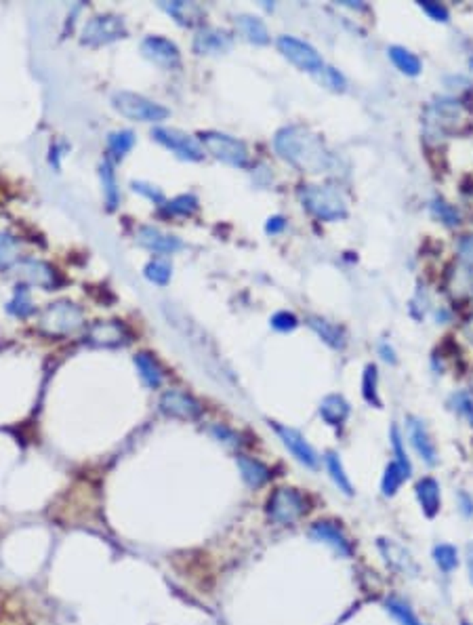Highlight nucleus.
Here are the masks:
<instances>
[{
    "mask_svg": "<svg viewBox=\"0 0 473 625\" xmlns=\"http://www.w3.org/2000/svg\"><path fill=\"white\" fill-rule=\"evenodd\" d=\"M308 325H310L312 331H315V335L326 346H330L332 350H343L345 348V333H343L341 327H337V325H332V322H328L324 318H317V316L308 318Z\"/></svg>",
    "mask_w": 473,
    "mask_h": 625,
    "instance_id": "nucleus-24",
    "label": "nucleus"
},
{
    "mask_svg": "<svg viewBox=\"0 0 473 625\" xmlns=\"http://www.w3.org/2000/svg\"><path fill=\"white\" fill-rule=\"evenodd\" d=\"M433 558H436V564L444 571V573H450L452 568H457L459 564V556H457V549L452 545H436L433 549Z\"/></svg>",
    "mask_w": 473,
    "mask_h": 625,
    "instance_id": "nucleus-35",
    "label": "nucleus"
},
{
    "mask_svg": "<svg viewBox=\"0 0 473 625\" xmlns=\"http://www.w3.org/2000/svg\"><path fill=\"white\" fill-rule=\"evenodd\" d=\"M198 209V200L189 194H183V196H177L170 204H168V211L175 213V215H192L194 211Z\"/></svg>",
    "mask_w": 473,
    "mask_h": 625,
    "instance_id": "nucleus-40",
    "label": "nucleus"
},
{
    "mask_svg": "<svg viewBox=\"0 0 473 625\" xmlns=\"http://www.w3.org/2000/svg\"><path fill=\"white\" fill-rule=\"evenodd\" d=\"M232 49V36L223 30L204 28L194 38V51L198 55H221Z\"/></svg>",
    "mask_w": 473,
    "mask_h": 625,
    "instance_id": "nucleus-15",
    "label": "nucleus"
},
{
    "mask_svg": "<svg viewBox=\"0 0 473 625\" xmlns=\"http://www.w3.org/2000/svg\"><path fill=\"white\" fill-rule=\"evenodd\" d=\"M297 325H299V320H297V316L291 314V312H278V314L271 316V327H274L276 331L286 333V331L297 329Z\"/></svg>",
    "mask_w": 473,
    "mask_h": 625,
    "instance_id": "nucleus-42",
    "label": "nucleus"
},
{
    "mask_svg": "<svg viewBox=\"0 0 473 625\" xmlns=\"http://www.w3.org/2000/svg\"><path fill=\"white\" fill-rule=\"evenodd\" d=\"M377 366L375 364H368L366 370H364V379H362V394H364V400L377 409H381V400H379V390H377Z\"/></svg>",
    "mask_w": 473,
    "mask_h": 625,
    "instance_id": "nucleus-31",
    "label": "nucleus"
},
{
    "mask_svg": "<svg viewBox=\"0 0 473 625\" xmlns=\"http://www.w3.org/2000/svg\"><path fill=\"white\" fill-rule=\"evenodd\" d=\"M137 243H139L141 247L154 251V253H175V251L183 249V243H181L177 236L166 234V232H162V230H158V228H150V226L139 228V232H137Z\"/></svg>",
    "mask_w": 473,
    "mask_h": 625,
    "instance_id": "nucleus-17",
    "label": "nucleus"
},
{
    "mask_svg": "<svg viewBox=\"0 0 473 625\" xmlns=\"http://www.w3.org/2000/svg\"><path fill=\"white\" fill-rule=\"evenodd\" d=\"M320 72H322V76H324V83H326L330 89L334 90L345 89V78L339 74V70H334V68H326V66H324Z\"/></svg>",
    "mask_w": 473,
    "mask_h": 625,
    "instance_id": "nucleus-46",
    "label": "nucleus"
},
{
    "mask_svg": "<svg viewBox=\"0 0 473 625\" xmlns=\"http://www.w3.org/2000/svg\"><path fill=\"white\" fill-rule=\"evenodd\" d=\"M467 568H469V577L473 581V545L467 547Z\"/></svg>",
    "mask_w": 473,
    "mask_h": 625,
    "instance_id": "nucleus-51",
    "label": "nucleus"
},
{
    "mask_svg": "<svg viewBox=\"0 0 473 625\" xmlns=\"http://www.w3.org/2000/svg\"><path fill=\"white\" fill-rule=\"evenodd\" d=\"M112 105L122 116L139 122H162L168 118V110L164 105L131 90H116L112 95Z\"/></svg>",
    "mask_w": 473,
    "mask_h": 625,
    "instance_id": "nucleus-4",
    "label": "nucleus"
},
{
    "mask_svg": "<svg viewBox=\"0 0 473 625\" xmlns=\"http://www.w3.org/2000/svg\"><path fill=\"white\" fill-rule=\"evenodd\" d=\"M127 34L129 32H127V25H124L122 17L105 13V15H95L84 23L82 42L88 45V47H101V45L120 40Z\"/></svg>",
    "mask_w": 473,
    "mask_h": 625,
    "instance_id": "nucleus-8",
    "label": "nucleus"
},
{
    "mask_svg": "<svg viewBox=\"0 0 473 625\" xmlns=\"http://www.w3.org/2000/svg\"><path fill=\"white\" fill-rule=\"evenodd\" d=\"M144 274H146V278H148L150 282L164 286V284L170 280L173 268H170V264H166V262H162V259H154V262H150V264L146 266Z\"/></svg>",
    "mask_w": 473,
    "mask_h": 625,
    "instance_id": "nucleus-36",
    "label": "nucleus"
},
{
    "mask_svg": "<svg viewBox=\"0 0 473 625\" xmlns=\"http://www.w3.org/2000/svg\"><path fill=\"white\" fill-rule=\"evenodd\" d=\"M385 607H387V611L394 615L395 619L399 621V625H423L416 619V615L410 611V607L406 602L397 600V598H387L385 600Z\"/></svg>",
    "mask_w": 473,
    "mask_h": 625,
    "instance_id": "nucleus-34",
    "label": "nucleus"
},
{
    "mask_svg": "<svg viewBox=\"0 0 473 625\" xmlns=\"http://www.w3.org/2000/svg\"><path fill=\"white\" fill-rule=\"evenodd\" d=\"M299 198L317 219L337 221L347 215V198L337 185H303Z\"/></svg>",
    "mask_w": 473,
    "mask_h": 625,
    "instance_id": "nucleus-3",
    "label": "nucleus"
},
{
    "mask_svg": "<svg viewBox=\"0 0 473 625\" xmlns=\"http://www.w3.org/2000/svg\"><path fill=\"white\" fill-rule=\"evenodd\" d=\"M129 339H131L129 329L118 320L95 322L86 333V341L95 348H118V346H124Z\"/></svg>",
    "mask_w": 473,
    "mask_h": 625,
    "instance_id": "nucleus-13",
    "label": "nucleus"
},
{
    "mask_svg": "<svg viewBox=\"0 0 473 625\" xmlns=\"http://www.w3.org/2000/svg\"><path fill=\"white\" fill-rule=\"evenodd\" d=\"M390 59L395 64V68L406 74V76H419L421 74V59L410 53L408 49L404 47H390Z\"/></svg>",
    "mask_w": 473,
    "mask_h": 625,
    "instance_id": "nucleus-27",
    "label": "nucleus"
},
{
    "mask_svg": "<svg viewBox=\"0 0 473 625\" xmlns=\"http://www.w3.org/2000/svg\"><path fill=\"white\" fill-rule=\"evenodd\" d=\"M238 28L240 32L246 36V40L255 42V45H267L269 42V32H267V25L255 17V15H240L236 17Z\"/></svg>",
    "mask_w": 473,
    "mask_h": 625,
    "instance_id": "nucleus-26",
    "label": "nucleus"
},
{
    "mask_svg": "<svg viewBox=\"0 0 473 625\" xmlns=\"http://www.w3.org/2000/svg\"><path fill=\"white\" fill-rule=\"evenodd\" d=\"M160 6L175 17L177 23L181 25H196L204 19V11L200 4L196 2H183V0H175V2H160Z\"/></svg>",
    "mask_w": 473,
    "mask_h": 625,
    "instance_id": "nucleus-20",
    "label": "nucleus"
},
{
    "mask_svg": "<svg viewBox=\"0 0 473 625\" xmlns=\"http://www.w3.org/2000/svg\"><path fill=\"white\" fill-rule=\"evenodd\" d=\"M421 4V8L431 17V19H436V21H448V8L444 6V4H440V2H431V0H423V2H419Z\"/></svg>",
    "mask_w": 473,
    "mask_h": 625,
    "instance_id": "nucleus-43",
    "label": "nucleus"
},
{
    "mask_svg": "<svg viewBox=\"0 0 473 625\" xmlns=\"http://www.w3.org/2000/svg\"><path fill=\"white\" fill-rule=\"evenodd\" d=\"M135 366H137V370H139L141 381H144L148 387L156 390V387L162 385L164 373H162L160 364H158L156 358L152 356V354H148V352H139V354L135 356Z\"/></svg>",
    "mask_w": 473,
    "mask_h": 625,
    "instance_id": "nucleus-25",
    "label": "nucleus"
},
{
    "mask_svg": "<svg viewBox=\"0 0 473 625\" xmlns=\"http://www.w3.org/2000/svg\"><path fill=\"white\" fill-rule=\"evenodd\" d=\"M200 144L204 146V150L209 154H213L217 160L226 163V165H232V167H246L248 165V150L246 146L232 137V135H226V133H219V131H202L200 133Z\"/></svg>",
    "mask_w": 473,
    "mask_h": 625,
    "instance_id": "nucleus-7",
    "label": "nucleus"
},
{
    "mask_svg": "<svg viewBox=\"0 0 473 625\" xmlns=\"http://www.w3.org/2000/svg\"><path fill=\"white\" fill-rule=\"evenodd\" d=\"M324 463H326V467H328V474H330L332 482L339 486V491H341L343 495L351 497V495H354V486H351V482H349V478H347V474H345V467H343L339 455H337V452H326V455H324Z\"/></svg>",
    "mask_w": 473,
    "mask_h": 625,
    "instance_id": "nucleus-29",
    "label": "nucleus"
},
{
    "mask_svg": "<svg viewBox=\"0 0 473 625\" xmlns=\"http://www.w3.org/2000/svg\"><path fill=\"white\" fill-rule=\"evenodd\" d=\"M408 436H410V443H412L414 450L421 455V459L425 463L433 465L436 457H438L436 445H433V440H431V436H429V432H427V428H425V424L421 419L408 417Z\"/></svg>",
    "mask_w": 473,
    "mask_h": 625,
    "instance_id": "nucleus-18",
    "label": "nucleus"
},
{
    "mask_svg": "<svg viewBox=\"0 0 473 625\" xmlns=\"http://www.w3.org/2000/svg\"><path fill=\"white\" fill-rule=\"evenodd\" d=\"M141 53L164 70H177L181 66V53L177 45L162 36H148L141 42Z\"/></svg>",
    "mask_w": 473,
    "mask_h": 625,
    "instance_id": "nucleus-11",
    "label": "nucleus"
},
{
    "mask_svg": "<svg viewBox=\"0 0 473 625\" xmlns=\"http://www.w3.org/2000/svg\"><path fill=\"white\" fill-rule=\"evenodd\" d=\"M11 314L19 316V318H25L34 312V305L30 301V295H28V288L25 286H17L15 291V297L8 301V308H6Z\"/></svg>",
    "mask_w": 473,
    "mask_h": 625,
    "instance_id": "nucleus-33",
    "label": "nucleus"
},
{
    "mask_svg": "<svg viewBox=\"0 0 473 625\" xmlns=\"http://www.w3.org/2000/svg\"><path fill=\"white\" fill-rule=\"evenodd\" d=\"M310 535L315 541H322V543L330 545L339 556H345V558L351 556V543H349V539L345 537V533L334 522H330V520L315 522L314 527L310 529Z\"/></svg>",
    "mask_w": 473,
    "mask_h": 625,
    "instance_id": "nucleus-16",
    "label": "nucleus"
},
{
    "mask_svg": "<svg viewBox=\"0 0 473 625\" xmlns=\"http://www.w3.org/2000/svg\"><path fill=\"white\" fill-rule=\"evenodd\" d=\"M84 325V316L76 303L72 301H55L51 303L40 318V329L51 337H64L78 331Z\"/></svg>",
    "mask_w": 473,
    "mask_h": 625,
    "instance_id": "nucleus-5",
    "label": "nucleus"
},
{
    "mask_svg": "<svg viewBox=\"0 0 473 625\" xmlns=\"http://www.w3.org/2000/svg\"><path fill=\"white\" fill-rule=\"evenodd\" d=\"M457 251H459V259H461L463 264L473 266V234H469V236H463V238L459 240V247H457Z\"/></svg>",
    "mask_w": 473,
    "mask_h": 625,
    "instance_id": "nucleus-47",
    "label": "nucleus"
},
{
    "mask_svg": "<svg viewBox=\"0 0 473 625\" xmlns=\"http://www.w3.org/2000/svg\"><path fill=\"white\" fill-rule=\"evenodd\" d=\"M19 271L21 276L30 282V284H36L45 291H51L55 284H57V276H55V269L51 268L49 264L45 262H38V259H25L19 264Z\"/></svg>",
    "mask_w": 473,
    "mask_h": 625,
    "instance_id": "nucleus-19",
    "label": "nucleus"
},
{
    "mask_svg": "<svg viewBox=\"0 0 473 625\" xmlns=\"http://www.w3.org/2000/svg\"><path fill=\"white\" fill-rule=\"evenodd\" d=\"M404 472L399 469V465L392 461L387 467H385V474H383V480H381V489H383V495L385 497H394L395 493L399 491L402 482H404Z\"/></svg>",
    "mask_w": 473,
    "mask_h": 625,
    "instance_id": "nucleus-32",
    "label": "nucleus"
},
{
    "mask_svg": "<svg viewBox=\"0 0 473 625\" xmlns=\"http://www.w3.org/2000/svg\"><path fill=\"white\" fill-rule=\"evenodd\" d=\"M461 625H469V624H467V621H463V624H461Z\"/></svg>",
    "mask_w": 473,
    "mask_h": 625,
    "instance_id": "nucleus-53",
    "label": "nucleus"
},
{
    "mask_svg": "<svg viewBox=\"0 0 473 625\" xmlns=\"http://www.w3.org/2000/svg\"><path fill=\"white\" fill-rule=\"evenodd\" d=\"M452 404H455V411H459L473 426V394H469V392L455 394L452 396Z\"/></svg>",
    "mask_w": 473,
    "mask_h": 625,
    "instance_id": "nucleus-41",
    "label": "nucleus"
},
{
    "mask_svg": "<svg viewBox=\"0 0 473 625\" xmlns=\"http://www.w3.org/2000/svg\"><path fill=\"white\" fill-rule=\"evenodd\" d=\"M211 434H213L219 443H223V445H228V447H238V445H240V436H238L234 430H230V428H226V426H213V428H211Z\"/></svg>",
    "mask_w": 473,
    "mask_h": 625,
    "instance_id": "nucleus-44",
    "label": "nucleus"
},
{
    "mask_svg": "<svg viewBox=\"0 0 473 625\" xmlns=\"http://www.w3.org/2000/svg\"><path fill=\"white\" fill-rule=\"evenodd\" d=\"M17 259V240L0 232V269H6Z\"/></svg>",
    "mask_w": 473,
    "mask_h": 625,
    "instance_id": "nucleus-37",
    "label": "nucleus"
},
{
    "mask_svg": "<svg viewBox=\"0 0 473 625\" xmlns=\"http://www.w3.org/2000/svg\"><path fill=\"white\" fill-rule=\"evenodd\" d=\"M101 185H103V198H105V204L110 211H114L118 206V200H120V189H118V181H116V173H114V167L110 160H103L101 163Z\"/></svg>",
    "mask_w": 473,
    "mask_h": 625,
    "instance_id": "nucleus-28",
    "label": "nucleus"
},
{
    "mask_svg": "<svg viewBox=\"0 0 473 625\" xmlns=\"http://www.w3.org/2000/svg\"><path fill=\"white\" fill-rule=\"evenodd\" d=\"M152 137L156 139L158 144H162L164 148H168L170 152H175L183 160H194L196 163V160H202L204 158L202 144L196 141L192 135H187L183 131L158 127V129L152 131Z\"/></svg>",
    "mask_w": 473,
    "mask_h": 625,
    "instance_id": "nucleus-9",
    "label": "nucleus"
},
{
    "mask_svg": "<svg viewBox=\"0 0 473 625\" xmlns=\"http://www.w3.org/2000/svg\"><path fill=\"white\" fill-rule=\"evenodd\" d=\"M381 354H383V360H387V362H392V364H394V362H395L394 350H392V348H390L387 344H383V346H381Z\"/></svg>",
    "mask_w": 473,
    "mask_h": 625,
    "instance_id": "nucleus-50",
    "label": "nucleus"
},
{
    "mask_svg": "<svg viewBox=\"0 0 473 625\" xmlns=\"http://www.w3.org/2000/svg\"><path fill=\"white\" fill-rule=\"evenodd\" d=\"M431 209H433V213H436L446 226H459V223H461V215H459V211H457L452 204H448V202H444V200H436V202L431 204Z\"/></svg>",
    "mask_w": 473,
    "mask_h": 625,
    "instance_id": "nucleus-39",
    "label": "nucleus"
},
{
    "mask_svg": "<svg viewBox=\"0 0 473 625\" xmlns=\"http://www.w3.org/2000/svg\"><path fill=\"white\" fill-rule=\"evenodd\" d=\"M416 499L425 512V516L433 518L440 512V484L433 478H421L416 482Z\"/></svg>",
    "mask_w": 473,
    "mask_h": 625,
    "instance_id": "nucleus-22",
    "label": "nucleus"
},
{
    "mask_svg": "<svg viewBox=\"0 0 473 625\" xmlns=\"http://www.w3.org/2000/svg\"><path fill=\"white\" fill-rule=\"evenodd\" d=\"M320 415H322V419H324L328 426L339 428V426H343V421H345L347 415H349V404H347V400H345L343 396H339V394H330V396H326V398L322 400V404H320Z\"/></svg>",
    "mask_w": 473,
    "mask_h": 625,
    "instance_id": "nucleus-23",
    "label": "nucleus"
},
{
    "mask_svg": "<svg viewBox=\"0 0 473 625\" xmlns=\"http://www.w3.org/2000/svg\"><path fill=\"white\" fill-rule=\"evenodd\" d=\"M392 447H394L395 452V463L399 465V469H402L404 476L408 478L410 472H412V465H410V461H408V455H406V450H404V443H402L399 430H397L395 426L392 428Z\"/></svg>",
    "mask_w": 473,
    "mask_h": 625,
    "instance_id": "nucleus-38",
    "label": "nucleus"
},
{
    "mask_svg": "<svg viewBox=\"0 0 473 625\" xmlns=\"http://www.w3.org/2000/svg\"><path fill=\"white\" fill-rule=\"evenodd\" d=\"M267 516L276 525H295L308 512V499L297 489H276L267 499Z\"/></svg>",
    "mask_w": 473,
    "mask_h": 625,
    "instance_id": "nucleus-6",
    "label": "nucleus"
},
{
    "mask_svg": "<svg viewBox=\"0 0 473 625\" xmlns=\"http://www.w3.org/2000/svg\"><path fill=\"white\" fill-rule=\"evenodd\" d=\"M465 335L473 341V314L467 318V322H465Z\"/></svg>",
    "mask_w": 473,
    "mask_h": 625,
    "instance_id": "nucleus-52",
    "label": "nucleus"
},
{
    "mask_svg": "<svg viewBox=\"0 0 473 625\" xmlns=\"http://www.w3.org/2000/svg\"><path fill=\"white\" fill-rule=\"evenodd\" d=\"M425 135L427 137H448L469 131V112L467 107L450 97H440L427 105L423 114Z\"/></svg>",
    "mask_w": 473,
    "mask_h": 625,
    "instance_id": "nucleus-2",
    "label": "nucleus"
},
{
    "mask_svg": "<svg viewBox=\"0 0 473 625\" xmlns=\"http://www.w3.org/2000/svg\"><path fill=\"white\" fill-rule=\"evenodd\" d=\"M133 189L139 192L141 196L150 198L152 202H164V196H162V192L158 189L156 185H150L146 181H133Z\"/></svg>",
    "mask_w": 473,
    "mask_h": 625,
    "instance_id": "nucleus-45",
    "label": "nucleus"
},
{
    "mask_svg": "<svg viewBox=\"0 0 473 625\" xmlns=\"http://www.w3.org/2000/svg\"><path fill=\"white\" fill-rule=\"evenodd\" d=\"M278 49L280 53L293 62L299 70H305V72H320L324 68V62L320 57V53L315 51L312 45L299 40V38H293V36H282L278 38Z\"/></svg>",
    "mask_w": 473,
    "mask_h": 625,
    "instance_id": "nucleus-10",
    "label": "nucleus"
},
{
    "mask_svg": "<svg viewBox=\"0 0 473 625\" xmlns=\"http://www.w3.org/2000/svg\"><path fill=\"white\" fill-rule=\"evenodd\" d=\"M459 499H461V503H463V512H465V514H472L473 501L469 499V495H467V493H461V495H459Z\"/></svg>",
    "mask_w": 473,
    "mask_h": 625,
    "instance_id": "nucleus-49",
    "label": "nucleus"
},
{
    "mask_svg": "<svg viewBox=\"0 0 473 625\" xmlns=\"http://www.w3.org/2000/svg\"><path fill=\"white\" fill-rule=\"evenodd\" d=\"M133 146H135V135L131 131H114L107 137V148L116 158L127 156Z\"/></svg>",
    "mask_w": 473,
    "mask_h": 625,
    "instance_id": "nucleus-30",
    "label": "nucleus"
},
{
    "mask_svg": "<svg viewBox=\"0 0 473 625\" xmlns=\"http://www.w3.org/2000/svg\"><path fill=\"white\" fill-rule=\"evenodd\" d=\"M284 228H286V221H284L282 217L276 215V217H269V219H267L265 232H267V234H278V232H282Z\"/></svg>",
    "mask_w": 473,
    "mask_h": 625,
    "instance_id": "nucleus-48",
    "label": "nucleus"
},
{
    "mask_svg": "<svg viewBox=\"0 0 473 625\" xmlns=\"http://www.w3.org/2000/svg\"><path fill=\"white\" fill-rule=\"evenodd\" d=\"M160 409H162V413H166L170 417H179V419H187V421H194L202 415V404L194 396L179 392V390L164 392L160 398Z\"/></svg>",
    "mask_w": 473,
    "mask_h": 625,
    "instance_id": "nucleus-12",
    "label": "nucleus"
},
{
    "mask_svg": "<svg viewBox=\"0 0 473 625\" xmlns=\"http://www.w3.org/2000/svg\"><path fill=\"white\" fill-rule=\"evenodd\" d=\"M276 152L303 173H326L332 165V156L322 137L308 127L291 124L276 133Z\"/></svg>",
    "mask_w": 473,
    "mask_h": 625,
    "instance_id": "nucleus-1",
    "label": "nucleus"
},
{
    "mask_svg": "<svg viewBox=\"0 0 473 625\" xmlns=\"http://www.w3.org/2000/svg\"><path fill=\"white\" fill-rule=\"evenodd\" d=\"M269 426L276 430V434L280 436V440L284 443V447L293 452V457H297V461H301L305 467H312V469L317 467V461L320 459H317L315 450L308 445V440L297 430L286 428V426H280V424H269Z\"/></svg>",
    "mask_w": 473,
    "mask_h": 625,
    "instance_id": "nucleus-14",
    "label": "nucleus"
},
{
    "mask_svg": "<svg viewBox=\"0 0 473 625\" xmlns=\"http://www.w3.org/2000/svg\"><path fill=\"white\" fill-rule=\"evenodd\" d=\"M238 467H240V474L244 478V482L252 489H259L263 486L269 478H271V472L265 463H261L259 459H252V457H246V455H238Z\"/></svg>",
    "mask_w": 473,
    "mask_h": 625,
    "instance_id": "nucleus-21",
    "label": "nucleus"
}]
</instances>
